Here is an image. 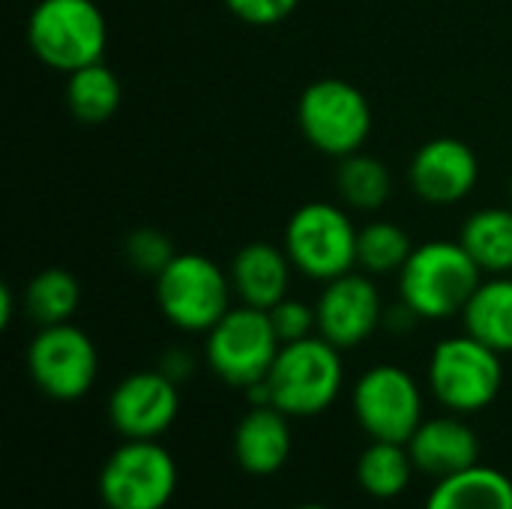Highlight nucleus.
I'll list each match as a JSON object with an SVG mask.
<instances>
[{
	"label": "nucleus",
	"instance_id": "f257e3e1",
	"mask_svg": "<svg viewBox=\"0 0 512 509\" xmlns=\"http://www.w3.org/2000/svg\"><path fill=\"white\" fill-rule=\"evenodd\" d=\"M483 276L459 240H429L414 246L399 270V297L417 318L447 321L465 312Z\"/></svg>",
	"mask_w": 512,
	"mask_h": 509
},
{
	"label": "nucleus",
	"instance_id": "f03ea898",
	"mask_svg": "<svg viewBox=\"0 0 512 509\" xmlns=\"http://www.w3.org/2000/svg\"><path fill=\"white\" fill-rule=\"evenodd\" d=\"M27 45L39 63L75 72L99 63L108 48V21L96 0H39L27 18Z\"/></svg>",
	"mask_w": 512,
	"mask_h": 509
},
{
	"label": "nucleus",
	"instance_id": "7ed1b4c3",
	"mask_svg": "<svg viewBox=\"0 0 512 509\" xmlns=\"http://www.w3.org/2000/svg\"><path fill=\"white\" fill-rule=\"evenodd\" d=\"M342 381V351L315 333L279 348V357L267 375L270 405L288 417H318L339 399Z\"/></svg>",
	"mask_w": 512,
	"mask_h": 509
},
{
	"label": "nucleus",
	"instance_id": "20e7f679",
	"mask_svg": "<svg viewBox=\"0 0 512 509\" xmlns=\"http://www.w3.org/2000/svg\"><path fill=\"white\" fill-rule=\"evenodd\" d=\"M231 276L201 252H177L156 276V306L183 333H207L231 309Z\"/></svg>",
	"mask_w": 512,
	"mask_h": 509
},
{
	"label": "nucleus",
	"instance_id": "39448f33",
	"mask_svg": "<svg viewBox=\"0 0 512 509\" xmlns=\"http://www.w3.org/2000/svg\"><path fill=\"white\" fill-rule=\"evenodd\" d=\"M279 348L282 342L273 330L270 312L243 303L231 306L222 321L204 333V360L210 372L237 390L267 381Z\"/></svg>",
	"mask_w": 512,
	"mask_h": 509
},
{
	"label": "nucleus",
	"instance_id": "423d86ee",
	"mask_svg": "<svg viewBox=\"0 0 512 509\" xmlns=\"http://www.w3.org/2000/svg\"><path fill=\"white\" fill-rule=\"evenodd\" d=\"M357 234L360 228L339 204L309 201L291 213L282 246L297 273L330 282L357 270Z\"/></svg>",
	"mask_w": 512,
	"mask_h": 509
},
{
	"label": "nucleus",
	"instance_id": "0eeeda50",
	"mask_svg": "<svg viewBox=\"0 0 512 509\" xmlns=\"http://www.w3.org/2000/svg\"><path fill=\"white\" fill-rule=\"evenodd\" d=\"M297 126L324 156L342 159L369 141L372 105L366 93L345 78H318L297 99Z\"/></svg>",
	"mask_w": 512,
	"mask_h": 509
},
{
	"label": "nucleus",
	"instance_id": "6e6552de",
	"mask_svg": "<svg viewBox=\"0 0 512 509\" xmlns=\"http://www.w3.org/2000/svg\"><path fill=\"white\" fill-rule=\"evenodd\" d=\"M501 357L504 354L471 333L438 342L429 357L432 396L453 414H477L489 408L504 387Z\"/></svg>",
	"mask_w": 512,
	"mask_h": 509
},
{
	"label": "nucleus",
	"instance_id": "1a4fd4ad",
	"mask_svg": "<svg viewBox=\"0 0 512 509\" xmlns=\"http://www.w3.org/2000/svg\"><path fill=\"white\" fill-rule=\"evenodd\" d=\"M105 509H165L177 492V462L159 441H123L96 480Z\"/></svg>",
	"mask_w": 512,
	"mask_h": 509
},
{
	"label": "nucleus",
	"instance_id": "9d476101",
	"mask_svg": "<svg viewBox=\"0 0 512 509\" xmlns=\"http://www.w3.org/2000/svg\"><path fill=\"white\" fill-rule=\"evenodd\" d=\"M27 369L39 393L54 402H78L84 399L99 375V351L93 339L75 327L51 324L39 327L27 348Z\"/></svg>",
	"mask_w": 512,
	"mask_h": 509
},
{
	"label": "nucleus",
	"instance_id": "9b49d317",
	"mask_svg": "<svg viewBox=\"0 0 512 509\" xmlns=\"http://www.w3.org/2000/svg\"><path fill=\"white\" fill-rule=\"evenodd\" d=\"M351 408L360 429L372 441L408 444L420 429L423 417V393L417 381L393 363L372 366L360 375L351 393Z\"/></svg>",
	"mask_w": 512,
	"mask_h": 509
},
{
	"label": "nucleus",
	"instance_id": "f8f14e48",
	"mask_svg": "<svg viewBox=\"0 0 512 509\" xmlns=\"http://www.w3.org/2000/svg\"><path fill=\"white\" fill-rule=\"evenodd\" d=\"M318 336H324L339 351L357 348L384 324V300L375 285V276L360 267L324 282V291L315 303Z\"/></svg>",
	"mask_w": 512,
	"mask_h": 509
},
{
	"label": "nucleus",
	"instance_id": "ddd939ff",
	"mask_svg": "<svg viewBox=\"0 0 512 509\" xmlns=\"http://www.w3.org/2000/svg\"><path fill=\"white\" fill-rule=\"evenodd\" d=\"M180 414L177 381L162 369L126 375L108 396V423L123 441H159Z\"/></svg>",
	"mask_w": 512,
	"mask_h": 509
},
{
	"label": "nucleus",
	"instance_id": "4468645a",
	"mask_svg": "<svg viewBox=\"0 0 512 509\" xmlns=\"http://www.w3.org/2000/svg\"><path fill=\"white\" fill-rule=\"evenodd\" d=\"M408 180L420 201L435 207H450L474 192L480 180V159L468 141L441 135L426 141L414 153Z\"/></svg>",
	"mask_w": 512,
	"mask_h": 509
},
{
	"label": "nucleus",
	"instance_id": "2eb2a0df",
	"mask_svg": "<svg viewBox=\"0 0 512 509\" xmlns=\"http://www.w3.org/2000/svg\"><path fill=\"white\" fill-rule=\"evenodd\" d=\"M408 453L414 459V468L438 483L480 465V438L462 420V414L432 417L423 420L420 429L411 435Z\"/></svg>",
	"mask_w": 512,
	"mask_h": 509
},
{
	"label": "nucleus",
	"instance_id": "dca6fc26",
	"mask_svg": "<svg viewBox=\"0 0 512 509\" xmlns=\"http://www.w3.org/2000/svg\"><path fill=\"white\" fill-rule=\"evenodd\" d=\"M291 417L276 405H252L234 429V459L249 477H273L291 456Z\"/></svg>",
	"mask_w": 512,
	"mask_h": 509
},
{
	"label": "nucleus",
	"instance_id": "f3484780",
	"mask_svg": "<svg viewBox=\"0 0 512 509\" xmlns=\"http://www.w3.org/2000/svg\"><path fill=\"white\" fill-rule=\"evenodd\" d=\"M291 273L294 264L285 246H273L261 240L246 243L231 258L228 267L234 294L240 297L243 306H255V309H273L279 300H285L291 288Z\"/></svg>",
	"mask_w": 512,
	"mask_h": 509
},
{
	"label": "nucleus",
	"instance_id": "a211bd4d",
	"mask_svg": "<svg viewBox=\"0 0 512 509\" xmlns=\"http://www.w3.org/2000/svg\"><path fill=\"white\" fill-rule=\"evenodd\" d=\"M63 99H66L69 114L78 123L99 126V123H108L120 111L123 84H120L117 72L105 60H99V63L81 66L66 75Z\"/></svg>",
	"mask_w": 512,
	"mask_h": 509
},
{
	"label": "nucleus",
	"instance_id": "6ab92c4d",
	"mask_svg": "<svg viewBox=\"0 0 512 509\" xmlns=\"http://www.w3.org/2000/svg\"><path fill=\"white\" fill-rule=\"evenodd\" d=\"M465 333L495 348L498 354H512V273L489 276L480 282L465 312Z\"/></svg>",
	"mask_w": 512,
	"mask_h": 509
},
{
	"label": "nucleus",
	"instance_id": "aec40b11",
	"mask_svg": "<svg viewBox=\"0 0 512 509\" xmlns=\"http://www.w3.org/2000/svg\"><path fill=\"white\" fill-rule=\"evenodd\" d=\"M423 509H512V480L504 471L474 465L438 480Z\"/></svg>",
	"mask_w": 512,
	"mask_h": 509
},
{
	"label": "nucleus",
	"instance_id": "412c9836",
	"mask_svg": "<svg viewBox=\"0 0 512 509\" xmlns=\"http://www.w3.org/2000/svg\"><path fill=\"white\" fill-rule=\"evenodd\" d=\"M459 243L477 261L486 276L512 273V210L510 207H483L471 213L462 225Z\"/></svg>",
	"mask_w": 512,
	"mask_h": 509
},
{
	"label": "nucleus",
	"instance_id": "4be33fe9",
	"mask_svg": "<svg viewBox=\"0 0 512 509\" xmlns=\"http://www.w3.org/2000/svg\"><path fill=\"white\" fill-rule=\"evenodd\" d=\"M414 471L417 468L408 453V444L372 441L357 459V483L375 501L399 498L411 486Z\"/></svg>",
	"mask_w": 512,
	"mask_h": 509
},
{
	"label": "nucleus",
	"instance_id": "5701e85b",
	"mask_svg": "<svg viewBox=\"0 0 512 509\" xmlns=\"http://www.w3.org/2000/svg\"><path fill=\"white\" fill-rule=\"evenodd\" d=\"M336 192L351 210L375 213L393 195L390 168L378 156H369L363 150H357L351 156H342L339 168H336Z\"/></svg>",
	"mask_w": 512,
	"mask_h": 509
},
{
	"label": "nucleus",
	"instance_id": "b1692460",
	"mask_svg": "<svg viewBox=\"0 0 512 509\" xmlns=\"http://www.w3.org/2000/svg\"><path fill=\"white\" fill-rule=\"evenodd\" d=\"M78 303H81V285L63 267L39 270L24 288V309L39 327L72 321V315L78 312Z\"/></svg>",
	"mask_w": 512,
	"mask_h": 509
},
{
	"label": "nucleus",
	"instance_id": "393cba45",
	"mask_svg": "<svg viewBox=\"0 0 512 509\" xmlns=\"http://www.w3.org/2000/svg\"><path fill=\"white\" fill-rule=\"evenodd\" d=\"M414 252L411 234L387 219H375L357 234V267L369 276H390L408 264Z\"/></svg>",
	"mask_w": 512,
	"mask_h": 509
},
{
	"label": "nucleus",
	"instance_id": "a878e982",
	"mask_svg": "<svg viewBox=\"0 0 512 509\" xmlns=\"http://www.w3.org/2000/svg\"><path fill=\"white\" fill-rule=\"evenodd\" d=\"M177 255L171 237L159 228H135L126 240H123V258L126 264L135 270V273H144V276H159L171 258Z\"/></svg>",
	"mask_w": 512,
	"mask_h": 509
},
{
	"label": "nucleus",
	"instance_id": "bb28decb",
	"mask_svg": "<svg viewBox=\"0 0 512 509\" xmlns=\"http://www.w3.org/2000/svg\"><path fill=\"white\" fill-rule=\"evenodd\" d=\"M267 312H270L273 330H276V336H279L282 345L300 342V339H309V336L318 333V312H315V306H309L303 300L285 297V300H279Z\"/></svg>",
	"mask_w": 512,
	"mask_h": 509
},
{
	"label": "nucleus",
	"instance_id": "cd10ccee",
	"mask_svg": "<svg viewBox=\"0 0 512 509\" xmlns=\"http://www.w3.org/2000/svg\"><path fill=\"white\" fill-rule=\"evenodd\" d=\"M300 0H225L228 12L252 27H273L285 21Z\"/></svg>",
	"mask_w": 512,
	"mask_h": 509
},
{
	"label": "nucleus",
	"instance_id": "c85d7f7f",
	"mask_svg": "<svg viewBox=\"0 0 512 509\" xmlns=\"http://www.w3.org/2000/svg\"><path fill=\"white\" fill-rule=\"evenodd\" d=\"M159 369H162L171 381H177V384H180L183 378H189V375H192L195 360H192V354H186L183 348H174V351H168V354L162 357Z\"/></svg>",
	"mask_w": 512,
	"mask_h": 509
},
{
	"label": "nucleus",
	"instance_id": "c756f323",
	"mask_svg": "<svg viewBox=\"0 0 512 509\" xmlns=\"http://www.w3.org/2000/svg\"><path fill=\"white\" fill-rule=\"evenodd\" d=\"M12 312H15V297L9 285H0V330H6L12 324Z\"/></svg>",
	"mask_w": 512,
	"mask_h": 509
},
{
	"label": "nucleus",
	"instance_id": "7c9ffc66",
	"mask_svg": "<svg viewBox=\"0 0 512 509\" xmlns=\"http://www.w3.org/2000/svg\"><path fill=\"white\" fill-rule=\"evenodd\" d=\"M294 509H330V507H324V504H300V507H294Z\"/></svg>",
	"mask_w": 512,
	"mask_h": 509
},
{
	"label": "nucleus",
	"instance_id": "2f4dec72",
	"mask_svg": "<svg viewBox=\"0 0 512 509\" xmlns=\"http://www.w3.org/2000/svg\"><path fill=\"white\" fill-rule=\"evenodd\" d=\"M510 195H512V180H510Z\"/></svg>",
	"mask_w": 512,
	"mask_h": 509
}]
</instances>
